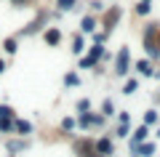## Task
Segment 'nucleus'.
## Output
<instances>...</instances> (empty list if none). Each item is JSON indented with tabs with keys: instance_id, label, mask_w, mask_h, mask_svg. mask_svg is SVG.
Masks as SVG:
<instances>
[{
	"instance_id": "nucleus-1",
	"label": "nucleus",
	"mask_w": 160,
	"mask_h": 157,
	"mask_svg": "<svg viewBox=\"0 0 160 157\" xmlns=\"http://www.w3.org/2000/svg\"><path fill=\"white\" fill-rule=\"evenodd\" d=\"M115 72H118V75H128V72H131V51H128L126 45H123L120 53L115 56Z\"/></svg>"
},
{
	"instance_id": "nucleus-2",
	"label": "nucleus",
	"mask_w": 160,
	"mask_h": 157,
	"mask_svg": "<svg viewBox=\"0 0 160 157\" xmlns=\"http://www.w3.org/2000/svg\"><path fill=\"white\" fill-rule=\"evenodd\" d=\"M78 123H80V128L83 130H88V128H102L104 125V115H93V112H86V115H78Z\"/></svg>"
},
{
	"instance_id": "nucleus-3",
	"label": "nucleus",
	"mask_w": 160,
	"mask_h": 157,
	"mask_svg": "<svg viewBox=\"0 0 160 157\" xmlns=\"http://www.w3.org/2000/svg\"><path fill=\"white\" fill-rule=\"evenodd\" d=\"M93 149H96V155H104V157H109V155H112V139H107V136L96 139V141H93Z\"/></svg>"
},
{
	"instance_id": "nucleus-4",
	"label": "nucleus",
	"mask_w": 160,
	"mask_h": 157,
	"mask_svg": "<svg viewBox=\"0 0 160 157\" xmlns=\"http://www.w3.org/2000/svg\"><path fill=\"white\" fill-rule=\"evenodd\" d=\"M75 152H78L80 157H91V155H96V149H93V141H86V139H80L78 144H75Z\"/></svg>"
},
{
	"instance_id": "nucleus-5",
	"label": "nucleus",
	"mask_w": 160,
	"mask_h": 157,
	"mask_svg": "<svg viewBox=\"0 0 160 157\" xmlns=\"http://www.w3.org/2000/svg\"><path fill=\"white\" fill-rule=\"evenodd\" d=\"M13 130H16L22 139H27V136L32 133V123H29V120H13Z\"/></svg>"
},
{
	"instance_id": "nucleus-6",
	"label": "nucleus",
	"mask_w": 160,
	"mask_h": 157,
	"mask_svg": "<svg viewBox=\"0 0 160 157\" xmlns=\"http://www.w3.org/2000/svg\"><path fill=\"white\" fill-rule=\"evenodd\" d=\"M43 40H46L48 45H59L62 43V32H59L56 27H48L46 32H43Z\"/></svg>"
},
{
	"instance_id": "nucleus-7",
	"label": "nucleus",
	"mask_w": 160,
	"mask_h": 157,
	"mask_svg": "<svg viewBox=\"0 0 160 157\" xmlns=\"http://www.w3.org/2000/svg\"><path fill=\"white\" fill-rule=\"evenodd\" d=\"M133 69H136L139 75H144V77H152V64H149V59H139L136 64H131Z\"/></svg>"
},
{
	"instance_id": "nucleus-8",
	"label": "nucleus",
	"mask_w": 160,
	"mask_h": 157,
	"mask_svg": "<svg viewBox=\"0 0 160 157\" xmlns=\"http://www.w3.org/2000/svg\"><path fill=\"white\" fill-rule=\"evenodd\" d=\"M147 136H149V125H139L136 130H133V136H131V144H142V141H147Z\"/></svg>"
},
{
	"instance_id": "nucleus-9",
	"label": "nucleus",
	"mask_w": 160,
	"mask_h": 157,
	"mask_svg": "<svg viewBox=\"0 0 160 157\" xmlns=\"http://www.w3.org/2000/svg\"><path fill=\"white\" fill-rule=\"evenodd\" d=\"M136 155H142V157L155 155V144H152V141H142V144L136 146Z\"/></svg>"
},
{
	"instance_id": "nucleus-10",
	"label": "nucleus",
	"mask_w": 160,
	"mask_h": 157,
	"mask_svg": "<svg viewBox=\"0 0 160 157\" xmlns=\"http://www.w3.org/2000/svg\"><path fill=\"white\" fill-rule=\"evenodd\" d=\"M80 29H83V32H93V29H96V19H93V16H83Z\"/></svg>"
},
{
	"instance_id": "nucleus-11",
	"label": "nucleus",
	"mask_w": 160,
	"mask_h": 157,
	"mask_svg": "<svg viewBox=\"0 0 160 157\" xmlns=\"http://www.w3.org/2000/svg\"><path fill=\"white\" fill-rule=\"evenodd\" d=\"M118 16H120V11H118V8H109V13L104 16V27H107V32L112 29V24H115V19H118Z\"/></svg>"
},
{
	"instance_id": "nucleus-12",
	"label": "nucleus",
	"mask_w": 160,
	"mask_h": 157,
	"mask_svg": "<svg viewBox=\"0 0 160 157\" xmlns=\"http://www.w3.org/2000/svg\"><path fill=\"white\" fill-rule=\"evenodd\" d=\"M158 120H160L158 109H147V112H144V125H155Z\"/></svg>"
},
{
	"instance_id": "nucleus-13",
	"label": "nucleus",
	"mask_w": 160,
	"mask_h": 157,
	"mask_svg": "<svg viewBox=\"0 0 160 157\" xmlns=\"http://www.w3.org/2000/svg\"><path fill=\"white\" fill-rule=\"evenodd\" d=\"M64 85H67V88H78V85H80V77H78L75 72H67V75H64Z\"/></svg>"
},
{
	"instance_id": "nucleus-14",
	"label": "nucleus",
	"mask_w": 160,
	"mask_h": 157,
	"mask_svg": "<svg viewBox=\"0 0 160 157\" xmlns=\"http://www.w3.org/2000/svg\"><path fill=\"white\" fill-rule=\"evenodd\" d=\"M149 11H152V3H147V0H139L136 3V13L139 16H147Z\"/></svg>"
},
{
	"instance_id": "nucleus-15",
	"label": "nucleus",
	"mask_w": 160,
	"mask_h": 157,
	"mask_svg": "<svg viewBox=\"0 0 160 157\" xmlns=\"http://www.w3.org/2000/svg\"><path fill=\"white\" fill-rule=\"evenodd\" d=\"M128 133H131V123H118V128H115V136H120V139H126Z\"/></svg>"
},
{
	"instance_id": "nucleus-16",
	"label": "nucleus",
	"mask_w": 160,
	"mask_h": 157,
	"mask_svg": "<svg viewBox=\"0 0 160 157\" xmlns=\"http://www.w3.org/2000/svg\"><path fill=\"white\" fill-rule=\"evenodd\" d=\"M102 115H104V117H112V115H115V104H112V99H104V104H102Z\"/></svg>"
},
{
	"instance_id": "nucleus-17",
	"label": "nucleus",
	"mask_w": 160,
	"mask_h": 157,
	"mask_svg": "<svg viewBox=\"0 0 160 157\" xmlns=\"http://www.w3.org/2000/svg\"><path fill=\"white\" fill-rule=\"evenodd\" d=\"M78 6V0H56V8L59 11H72Z\"/></svg>"
},
{
	"instance_id": "nucleus-18",
	"label": "nucleus",
	"mask_w": 160,
	"mask_h": 157,
	"mask_svg": "<svg viewBox=\"0 0 160 157\" xmlns=\"http://www.w3.org/2000/svg\"><path fill=\"white\" fill-rule=\"evenodd\" d=\"M72 51H75V53H83V51H86V43H83L80 35H75V37H72Z\"/></svg>"
},
{
	"instance_id": "nucleus-19",
	"label": "nucleus",
	"mask_w": 160,
	"mask_h": 157,
	"mask_svg": "<svg viewBox=\"0 0 160 157\" xmlns=\"http://www.w3.org/2000/svg\"><path fill=\"white\" fill-rule=\"evenodd\" d=\"M16 48H19L16 37H8L6 43H3V51H6V53H16Z\"/></svg>"
},
{
	"instance_id": "nucleus-20",
	"label": "nucleus",
	"mask_w": 160,
	"mask_h": 157,
	"mask_svg": "<svg viewBox=\"0 0 160 157\" xmlns=\"http://www.w3.org/2000/svg\"><path fill=\"white\" fill-rule=\"evenodd\" d=\"M136 88H139V80H128V83L123 85V93L131 96V93H136Z\"/></svg>"
},
{
	"instance_id": "nucleus-21",
	"label": "nucleus",
	"mask_w": 160,
	"mask_h": 157,
	"mask_svg": "<svg viewBox=\"0 0 160 157\" xmlns=\"http://www.w3.org/2000/svg\"><path fill=\"white\" fill-rule=\"evenodd\" d=\"M0 130H3V133L13 130V117H0Z\"/></svg>"
},
{
	"instance_id": "nucleus-22",
	"label": "nucleus",
	"mask_w": 160,
	"mask_h": 157,
	"mask_svg": "<svg viewBox=\"0 0 160 157\" xmlns=\"http://www.w3.org/2000/svg\"><path fill=\"white\" fill-rule=\"evenodd\" d=\"M86 112H91V101H88V99H80L78 101V115H86Z\"/></svg>"
},
{
	"instance_id": "nucleus-23",
	"label": "nucleus",
	"mask_w": 160,
	"mask_h": 157,
	"mask_svg": "<svg viewBox=\"0 0 160 157\" xmlns=\"http://www.w3.org/2000/svg\"><path fill=\"white\" fill-rule=\"evenodd\" d=\"M24 146H27L24 141H8V152H11V155H16V152H22Z\"/></svg>"
},
{
	"instance_id": "nucleus-24",
	"label": "nucleus",
	"mask_w": 160,
	"mask_h": 157,
	"mask_svg": "<svg viewBox=\"0 0 160 157\" xmlns=\"http://www.w3.org/2000/svg\"><path fill=\"white\" fill-rule=\"evenodd\" d=\"M88 56H91V59H96V61H99V59H102L104 56V48H102V45H93V48H91V53H88Z\"/></svg>"
},
{
	"instance_id": "nucleus-25",
	"label": "nucleus",
	"mask_w": 160,
	"mask_h": 157,
	"mask_svg": "<svg viewBox=\"0 0 160 157\" xmlns=\"http://www.w3.org/2000/svg\"><path fill=\"white\" fill-rule=\"evenodd\" d=\"M75 125H78V120H75V117H64L62 120V128L64 130H75Z\"/></svg>"
},
{
	"instance_id": "nucleus-26",
	"label": "nucleus",
	"mask_w": 160,
	"mask_h": 157,
	"mask_svg": "<svg viewBox=\"0 0 160 157\" xmlns=\"http://www.w3.org/2000/svg\"><path fill=\"white\" fill-rule=\"evenodd\" d=\"M80 67H83V69H91V67H96V59H91V56H83V59H80Z\"/></svg>"
},
{
	"instance_id": "nucleus-27",
	"label": "nucleus",
	"mask_w": 160,
	"mask_h": 157,
	"mask_svg": "<svg viewBox=\"0 0 160 157\" xmlns=\"http://www.w3.org/2000/svg\"><path fill=\"white\" fill-rule=\"evenodd\" d=\"M0 117H13V109L8 104H0Z\"/></svg>"
},
{
	"instance_id": "nucleus-28",
	"label": "nucleus",
	"mask_w": 160,
	"mask_h": 157,
	"mask_svg": "<svg viewBox=\"0 0 160 157\" xmlns=\"http://www.w3.org/2000/svg\"><path fill=\"white\" fill-rule=\"evenodd\" d=\"M104 40H107V32H96V35H93V43H99V45H102Z\"/></svg>"
},
{
	"instance_id": "nucleus-29",
	"label": "nucleus",
	"mask_w": 160,
	"mask_h": 157,
	"mask_svg": "<svg viewBox=\"0 0 160 157\" xmlns=\"http://www.w3.org/2000/svg\"><path fill=\"white\" fill-rule=\"evenodd\" d=\"M120 123H131V115H128V112H120Z\"/></svg>"
},
{
	"instance_id": "nucleus-30",
	"label": "nucleus",
	"mask_w": 160,
	"mask_h": 157,
	"mask_svg": "<svg viewBox=\"0 0 160 157\" xmlns=\"http://www.w3.org/2000/svg\"><path fill=\"white\" fill-rule=\"evenodd\" d=\"M11 3H13V6H16V8H24V6H27V3H29V0H11Z\"/></svg>"
},
{
	"instance_id": "nucleus-31",
	"label": "nucleus",
	"mask_w": 160,
	"mask_h": 157,
	"mask_svg": "<svg viewBox=\"0 0 160 157\" xmlns=\"http://www.w3.org/2000/svg\"><path fill=\"white\" fill-rule=\"evenodd\" d=\"M102 8H104V6L99 3V0H93V3H91V11H102Z\"/></svg>"
},
{
	"instance_id": "nucleus-32",
	"label": "nucleus",
	"mask_w": 160,
	"mask_h": 157,
	"mask_svg": "<svg viewBox=\"0 0 160 157\" xmlns=\"http://www.w3.org/2000/svg\"><path fill=\"white\" fill-rule=\"evenodd\" d=\"M152 77H155V80H160V69H152Z\"/></svg>"
},
{
	"instance_id": "nucleus-33",
	"label": "nucleus",
	"mask_w": 160,
	"mask_h": 157,
	"mask_svg": "<svg viewBox=\"0 0 160 157\" xmlns=\"http://www.w3.org/2000/svg\"><path fill=\"white\" fill-rule=\"evenodd\" d=\"M3 72H6V64H3V61H0V75H3Z\"/></svg>"
},
{
	"instance_id": "nucleus-34",
	"label": "nucleus",
	"mask_w": 160,
	"mask_h": 157,
	"mask_svg": "<svg viewBox=\"0 0 160 157\" xmlns=\"http://www.w3.org/2000/svg\"><path fill=\"white\" fill-rule=\"evenodd\" d=\"M155 136H158V139H160V128H158V133H155Z\"/></svg>"
},
{
	"instance_id": "nucleus-35",
	"label": "nucleus",
	"mask_w": 160,
	"mask_h": 157,
	"mask_svg": "<svg viewBox=\"0 0 160 157\" xmlns=\"http://www.w3.org/2000/svg\"><path fill=\"white\" fill-rule=\"evenodd\" d=\"M91 157H104V155H91Z\"/></svg>"
},
{
	"instance_id": "nucleus-36",
	"label": "nucleus",
	"mask_w": 160,
	"mask_h": 157,
	"mask_svg": "<svg viewBox=\"0 0 160 157\" xmlns=\"http://www.w3.org/2000/svg\"><path fill=\"white\" fill-rule=\"evenodd\" d=\"M147 3H152V0H147Z\"/></svg>"
},
{
	"instance_id": "nucleus-37",
	"label": "nucleus",
	"mask_w": 160,
	"mask_h": 157,
	"mask_svg": "<svg viewBox=\"0 0 160 157\" xmlns=\"http://www.w3.org/2000/svg\"><path fill=\"white\" fill-rule=\"evenodd\" d=\"M8 157H13V155H8Z\"/></svg>"
},
{
	"instance_id": "nucleus-38",
	"label": "nucleus",
	"mask_w": 160,
	"mask_h": 157,
	"mask_svg": "<svg viewBox=\"0 0 160 157\" xmlns=\"http://www.w3.org/2000/svg\"><path fill=\"white\" fill-rule=\"evenodd\" d=\"M136 157H139V155H136Z\"/></svg>"
}]
</instances>
